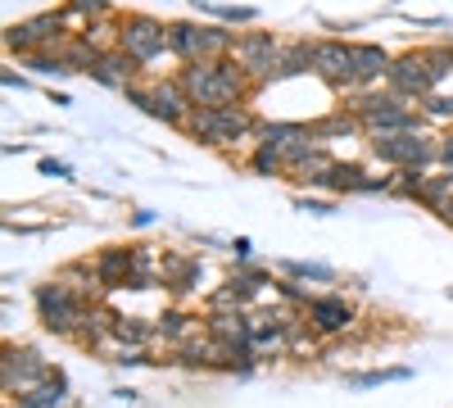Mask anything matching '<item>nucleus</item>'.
I'll return each mask as SVG.
<instances>
[{"label":"nucleus","mask_w":453,"mask_h":408,"mask_svg":"<svg viewBox=\"0 0 453 408\" xmlns=\"http://www.w3.org/2000/svg\"><path fill=\"white\" fill-rule=\"evenodd\" d=\"M177 78L191 96L196 109H222V104H250L258 96V87L245 78V68L226 55V59H196L181 64Z\"/></svg>","instance_id":"1"},{"label":"nucleus","mask_w":453,"mask_h":408,"mask_svg":"<svg viewBox=\"0 0 453 408\" xmlns=\"http://www.w3.org/2000/svg\"><path fill=\"white\" fill-rule=\"evenodd\" d=\"M345 109L363 123V136L372 141V136H408V132H426V114L418 104H408V100H399L395 91H354L349 100H345Z\"/></svg>","instance_id":"2"},{"label":"nucleus","mask_w":453,"mask_h":408,"mask_svg":"<svg viewBox=\"0 0 453 408\" xmlns=\"http://www.w3.org/2000/svg\"><path fill=\"white\" fill-rule=\"evenodd\" d=\"M258 114L250 104H222V109H191V119H186V136L209 145V150H226V145L236 141H254L258 136Z\"/></svg>","instance_id":"3"},{"label":"nucleus","mask_w":453,"mask_h":408,"mask_svg":"<svg viewBox=\"0 0 453 408\" xmlns=\"http://www.w3.org/2000/svg\"><path fill=\"white\" fill-rule=\"evenodd\" d=\"M32 309H36V322H42L50 336H59V341H78L96 304L78 300V295H73L64 281L50 277V281H42V286L32 290Z\"/></svg>","instance_id":"4"},{"label":"nucleus","mask_w":453,"mask_h":408,"mask_svg":"<svg viewBox=\"0 0 453 408\" xmlns=\"http://www.w3.org/2000/svg\"><path fill=\"white\" fill-rule=\"evenodd\" d=\"M440 145L444 136H431V132H408V136H372L367 141V150L372 159L399 173V168H422V173H435L440 164Z\"/></svg>","instance_id":"5"},{"label":"nucleus","mask_w":453,"mask_h":408,"mask_svg":"<svg viewBox=\"0 0 453 408\" xmlns=\"http://www.w3.org/2000/svg\"><path fill=\"white\" fill-rule=\"evenodd\" d=\"M281 50H286V42H281L273 27H245V32L236 36V55H232V59L245 68V78L263 91V87H273V82H277Z\"/></svg>","instance_id":"6"},{"label":"nucleus","mask_w":453,"mask_h":408,"mask_svg":"<svg viewBox=\"0 0 453 408\" xmlns=\"http://www.w3.org/2000/svg\"><path fill=\"white\" fill-rule=\"evenodd\" d=\"M119 50H127L141 68L159 64L168 55V23L145 14V10H127L119 14Z\"/></svg>","instance_id":"7"},{"label":"nucleus","mask_w":453,"mask_h":408,"mask_svg":"<svg viewBox=\"0 0 453 408\" xmlns=\"http://www.w3.org/2000/svg\"><path fill=\"white\" fill-rule=\"evenodd\" d=\"M55 373V363L36 350V345H5V358H0V390H5V399H14V395H27V390H36L46 377Z\"/></svg>","instance_id":"8"},{"label":"nucleus","mask_w":453,"mask_h":408,"mask_svg":"<svg viewBox=\"0 0 453 408\" xmlns=\"http://www.w3.org/2000/svg\"><path fill=\"white\" fill-rule=\"evenodd\" d=\"M313 78H322L335 96H354V42L313 36Z\"/></svg>","instance_id":"9"},{"label":"nucleus","mask_w":453,"mask_h":408,"mask_svg":"<svg viewBox=\"0 0 453 408\" xmlns=\"http://www.w3.org/2000/svg\"><path fill=\"white\" fill-rule=\"evenodd\" d=\"M386 91H395L399 100H408V104H422L426 96H435V73L426 68V59H422V50H403V55H395V64H390V73H386V82H381Z\"/></svg>","instance_id":"10"},{"label":"nucleus","mask_w":453,"mask_h":408,"mask_svg":"<svg viewBox=\"0 0 453 408\" xmlns=\"http://www.w3.org/2000/svg\"><path fill=\"white\" fill-rule=\"evenodd\" d=\"M304 318H309V327L318 331L322 341H335V336H345V331H354L358 309L340 290H322V295H313V300H309Z\"/></svg>","instance_id":"11"},{"label":"nucleus","mask_w":453,"mask_h":408,"mask_svg":"<svg viewBox=\"0 0 453 408\" xmlns=\"http://www.w3.org/2000/svg\"><path fill=\"white\" fill-rule=\"evenodd\" d=\"M159 281H164V290L173 295V300L181 304L186 295H196V290L204 286V258L186 254V250H164V258H159Z\"/></svg>","instance_id":"12"},{"label":"nucleus","mask_w":453,"mask_h":408,"mask_svg":"<svg viewBox=\"0 0 453 408\" xmlns=\"http://www.w3.org/2000/svg\"><path fill=\"white\" fill-rule=\"evenodd\" d=\"M150 119H159L164 127H186V119H191V96H186V87H181V78L173 73V78H150Z\"/></svg>","instance_id":"13"},{"label":"nucleus","mask_w":453,"mask_h":408,"mask_svg":"<svg viewBox=\"0 0 453 408\" xmlns=\"http://www.w3.org/2000/svg\"><path fill=\"white\" fill-rule=\"evenodd\" d=\"M96 273H100V281H104V290L113 295V290H127L132 286V277H136V245H104V250H96Z\"/></svg>","instance_id":"14"},{"label":"nucleus","mask_w":453,"mask_h":408,"mask_svg":"<svg viewBox=\"0 0 453 408\" xmlns=\"http://www.w3.org/2000/svg\"><path fill=\"white\" fill-rule=\"evenodd\" d=\"M196 336H204V318L186 313L181 304H173V309H164V313L155 318V341H159V345H168L173 354H177L181 345H191Z\"/></svg>","instance_id":"15"},{"label":"nucleus","mask_w":453,"mask_h":408,"mask_svg":"<svg viewBox=\"0 0 453 408\" xmlns=\"http://www.w3.org/2000/svg\"><path fill=\"white\" fill-rule=\"evenodd\" d=\"M141 73H145V68H141L127 50L113 46V50H104V55H100V64L87 73V78H91V82H100V87H109V91H127L132 82H141Z\"/></svg>","instance_id":"16"},{"label":"nucleus","mask_w":453,"mask_h":408,"mask_svg":"<svg viewBox=\"0 0 453 408\" xmlns=\"http://www.w3.org/2000/svg\"><path fill=\"white\" fill-rule=\"evenodd\" d=\"M395 55L386 46H376V42H354V91H372V87H381L386 82V73H390Z\"/></svg>","instance_id":"17"},{"label":"nucleus","mask_w":453,"mask_h":408,"mask_svg":"<svg viewBox=\"0 0 453 408\" xmlns=\"http://www.w3.org/2000/svg\"><path fill=\"white\" fill-rule=\"evenodd\" d=\"M23 27H27L32 50H64V46L73 42V32H68V14H64V10H42V14L23 19Z\"/></svg>","instance_id":"18"},{"label":"nucleus","mask_w":453,"mask_h":408,"mask_svg":"<svg viewBox=\"0 0 453 408\" xmlns=\"http://www.w3.org/2000/svg\"><path fill=\"white\" fill-rule=\"evenodd\" d=\"M55 281H64L78 300H87V304H104L109 300V290H104V281H100V273H96V264L91 258H73V264H64L59 273H55Z\"/></svg>","instance_id":"19"},{"label":"nucleus","mask_w":453,"mask_h":408,"mask_svg":"<svg viewBox=\"0 0 453 408\" xmlns=\"http://www.w3.org/2000/svg\"><path fill=\"white\" fill-rule=\"evenodd\" d=\"M68 404H73V390H68V373H64V367H55V373L36 390L5 399V408H68Z\"/></svg>","instance_id":"20"},{"label":"nucleus","mask_w":453,"mask_h":408,"mask_svg":"<svg viewBox=\"0 0 453 408\" xmlns=\"http://www.w3.org/2000/svg\"><path fill=\"white\" fill-rule=\"evenodd\" d=\"M304 141H313V127L309 123H290V119H263L258 123V136H254V145H273L277 155H286V150H295V145H304Z\"/></svg>","instance_id":"21"},{"label":"nucleus","mask_w":453,"mask_h":408,"mask_svg":"<svg viewBox=\"0 0 453 408\" xmlns=\"http://www.w3.org/2000/svg\"><path fill=\"white\" fill-rule=\"evenodd\" d=\"M367 168L358 164V159H335L331 164V173L322 177V191L335 200V196H363V187H367Z\"/></svg>","instance_id":"22"},{"label":"nucleus","mask_w":453,"mask_h":408,"mask_svg":"<svg viewBox=\"0 0 453 408\" xmlns=\"http://www.w3.org/2000/svg\"><path fill=\"white\" fill-rule=\"evenodd\" d=\"M168 55L177 64H196L200 59V23L196 19H173L168 23Z\"/></svg>","instance_id":"23"},{"label":"nucleus","mask_w":453,"mask_h":408,"mask_svg":"<svg viewBox=\"0 0 453 408\" xmlns=\"http://www.w3.org/2000/svg\"><path fill=\"white\" fill-rule=\"evenodd\" d=\"M309 127H313V141H322V145H326V141H340V136H363V123H358V119L349 114L345 104H335L331 114L313 119Z\"/></svg>","instance_id":"24"},{"label":"nucleus","mask_w":453,"mask_h":408,"mask_svg":"<svg viewBox=\"0 0 453 408\" xmlns=\"http://www.w3.org/2000/svg\"><path fill=\"white\" fill-rule=\"evenodd\" d=\"M313 73V36H295L281 50V64H277V82H290V78H304Z\"/></svg>","instance_id":"25"},{"label":"nucleus","mask_w":453,"mask_h":408,"mask_svg":"<svg viewBox=\"0 0 453 408\" xmlns=\"http://www.w3.org/2000/svg\"><path fill=\"white\" fill-rule=\"evenodd\" d=\"M119 345H127V350H150L155 345V327H150L145 318H119L113 322V336H109V345H104V354L109 350H119Z\"/></svg>","instance_id":"26"},{"label":"nucleus","mask_w":453,"mask_h":408,"mask_svg":"<svg viewBox=\"0 0 453 408\" xmlns=\"http://www.w3.org/2000/svg\"><path fill=\"white\" fill-rule=\"evenodd\" d=\"M236 27L226 23H200V59H226L236 55Z\"/></svg>","instance_id":"27"},{"label":"nucleus","mask_w":453,"mask_h":408,"mask_svg":"<svg viewBox=\"0 0 453 408\" xmlns=\"http://www.w3.org/2000/svg\"><path fill=\"white\" fill-rule=\"evenodd\" d=\"M449 200H453V173H426V181H422V191H418V200H412V204L440 213Z\"/></svg>","instance_id":"28"},{"label":"nucleus","mask_w":453,"mask_h":408,"mask_svg":"<svg viewBox=\"0 0 453 408\" xmlns=\"http://www.w3.org/2000/svg\"><path fill=\"white\" fill-rule=\"evenodd\" d=\"M281 277H295V281H313V286H331L340 273L331 264H313V258H281Z\"/></svg>","instance_id":"29"},{"label":"nucleus","mask_w":453,"mask_h":408,"mask_svg":"<svg viewBox=\"0 0 453 408\" xmlns=\"http://www.w3.org/2000/svg\"><path fill=\"white\" fill-rule=\"evenodd\" d=\"M412 367H372V373H349L345 386L349 390H372V386H386V381H408Z\"/></svg>","instance_id":"30"},{"label":"nucleus","mask_w":453,"mask_h":408,"mask_svg":"<svg viewBox=\"0 0 453 408\" xmlns=\"http://www.w3.org/2000/svg\"><path fill=\"white\" fill-rule=\"evenodd\" d=\"M23 68H32V73H42V78H68V59L59 55V50H36V55H27V59H19Z\"/></svg>","instance_id":"31"},{"label":"nucleus","mask_w":453,"mask_h":408,"mask_svg":"<svg viewBox=\"0 0 453 408\" xmlns=\"http://www.w3.org/2000/svg\"><path fill=\"white\" fill-rule=\"evenodd\" d=\"M245 164H250L254 177H281V173H286V159L273 150V145H254V155H250Z\"/></svg>","instance_id":"32"},{"label":"nucleus","mask_w":453,"mask_h":408,"mask_svg":"<svg viewBox=\"0 0 453 408\" xmlns=\"http://www.w3.org/2000/svg\"><path fill=\"white\" fill-rule=\"evenodd\" d=\"M213 23H226V27H258V10L254 5H213Z\"/></svg>","instance_id":"33"},{"label":"nucleus","mask_w":453,"mask_h":408,"mask_svg":"<svg viewBox=\"0 0 453 408\" xmlns=\"http://www.w3.org/2000/svg\"><path fill=\"white\" fill-rule=\"evenodd\" d=\"M59 10L68 14V23H73V19L96 23V19H109V14H113V10H109V0H64Z\"/></svg>","instance_id":"34"},{"label":"nucleus","mask_w":453,"mask_h":408,"mask_svg":"<svg viewBox=\"0 0 453 408\" xmlns=\"http://www.w3.org/2000/svg\"><path fill=\"white\" fill-rule=\"evenodd\" d=\"M422 59H426V68L435 73V82L453 78V46H449V42H440V46H422Z\"/></svg>","instance_id":"35"},{"label":"nucleus","mask_w":453,"mask_h":408,"mask_svg":"<svg viewBox=\"0 0 453 408\" xmlns=\"http://www.w3.org/2000/svg\"><path fill=\"white\" fill-rule=\"evenodd\" d=\"M422 181H426L422 168H399V173H395V196H399V200H418Z\"/></svg>","instance_id":"36"},{"label":"nucleus","mask_w":453,"mask_h":408,"mask_svg":"<svg viewBox=\"0 0 453 408\" xmlns=\"http://www.w3.org/2000/svg\"><path fill=\"white\" fill-rule=\"evenodd\" d=\"M109 363H113V367H145V363H155V358H150V350H127V345H119V350H109Z\"/></svg>","instance_id":"37"},{"label":"nucleus","mask_w":453,"mask_h":408,"mask_svg":"<svg viewBox=\"0 0 453 408\" xmlns=\"http://www.w3.org/2000/svg\"><path fill=\"white\" fill-rule=\"evenodd\" d=\"M418 109H422L426 119H449V123H453V96H440V91H435V96H426Z\"/></svg>","instance_id":"38"},{"label":"nucleus","mask_w":453,"mask_h":408,"mask_svg":"<svg viewBox=\"0 0 453 408\" xmlns=\"http://www.w3.org/2000/svg\"><path fill=\"white\" fill-rule=\"evenodd\" d=\"M295 209H299V213H318V218H326V213H335V200H318V196H295Z\"/></svg>","instance_id":"39"},{"label":"nucleus","mask_w":453,"mask_h":408,"mask_svg":"<svg viewBox=\"0 0 453 408\" xmlns=\"http://www.w3.org/2000/svg\"><path fill=\"white\" fill-rule=\"evenodd\" d=\"M226 250L236 254V268H245L250 258H254V245H250V236H236V241H226Z\"/></svg>","instance_id":"40"},{"label":"nucleus","mask_w":453,"mask_h":408,"mask_svg":"<svg viewBox=\"0 0 453 408\" xmlns=\"http://www.w3.org/2000/svg\"><path fill=\"white\" fill-rule=\"evenodd\" d=\"M36 168H42V177H73V168H68L64 159H42Z\"/></svg>","instance_id":"41"},{"label":"nucleus","mask_w":453,"mask_h":408,"mask_svg":"<svg viewBox=\"0 0 453 408\" xmlns=\"http://www.w3.org/2000/svg\"><path fill=\"white\" fill-rule=\"evenodd\" d=\"M440 168L453 173V136H444V145H440Z\"/></svg>","instance_id":"42"},{"label":"nucleus","mask_w":453,"mask_h":408,"mask_svg":"<svg viewBox=\"0 0 453 408\" xmlns=\"http://www.w3.org/2000/svg\"><path fill=\"white\" fill-rule=\"evenodd\" d=\"M0 82H5L10 91H14V87H19V91L27 87V78H23V73H14V68H5V73H0Z\"/></svg>","instance_id":"43"},{"label":"nucleus","mask_w":453,"mask_h":408,"mask_svg":"<svg viewBox=\"0 0 453 408\" xmlns=\"http://www.w3.org/2000/svg\"><path fill=\"white\" fill-rule=\"evenodd\" d=\"M113 399H123V404H136V399H141V390H132V386H119V390H113Z\"/></svg>","instance_id":"44"},{"label":"nucleus","mask_w":453,"mask_h":408,"mask_svg":"<svg viewBox=\"0 0 453 408\" xmlns=\"http://www.w3.org/2000/svg\"><path fill=\"white\" fill-rule=\"evenodd\" d=\"M150 222H155V213H150V209H136L132 213V227H150Z\"/></svg>","instance_id":"45"},{"label":"nucleus","mask_w":453,"mask_h":408,"mask_svg":"<svg viewBox=\"0 0 453 408\" xmlns=\"http://www.w3.org/2000/svg\"><path fill=\"white\" fill-rule=\"evenodd\" d=\"M50 104H55V109H68V104H73V96H64V91H50Z\"/></svg>","instance_id":"46"},{"label":"nucleus","mask_w":453,"mask_h":408,"mask_svg":"<svg viewBox=\"0 0 453 408\" xmlns=\"http://www.w3.org/2000/svg\"><path fill=\"white\" fill-rule=\"evenodd\" d=\"M440 222H449V227H453V200H449V204L440 209Z\"/></svg>","instance_id":"47"},{"label":"nucleus","mask_w":453,"mask_h":408,"mask_svg":"<svg viewBox=\"0 0 453 408\" xmlns=\"http://www.w3.org/2000/svg\"><path fill=\"white\" fill-rule=\"evenodd\" d=\"M444 136H453V127H449V132H444Z\"/></svg>","instance_id":"48"},{"label":"nucleus","mask_w":453,"mask_h":408,"mask_svg":"<svg viewBox=\"0 0 453 408\" xmlns=\"http://www.w3.org/2000/svg\"><path fill=\"white\" fill-rule=\"evenodd\" d=\"M449 300H453V290H449Z\"/></svg>","instance_id":"49"}]
</instances>
